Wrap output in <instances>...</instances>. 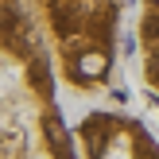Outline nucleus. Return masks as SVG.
<instances>
[{"mask_svg":"<svg viewBox=\"0 0 159 159\" xmlns=\"http://www.w3.org/2000/svg\"><path fill=\"white\" fill-rule=\"evenodd\" d=\"M105 70H109V54L105 51H85L78 58V78H85V82H97Z\"/></svg>","mask_w":159,"mask_h":159,"instance_id":"f257e3e1","label":"nucleus"},{"mask_svg":"<svg viewBox=\"0 0 159 159\" xmlns=\"http://www.w3.org/2000/svg\"><path fill=\"white\" fill-rule=\"evenodd\" d=\"M43 124H47V132H51V140H54V148H58V152H66V128H62V120H58V116L51 113V116H47Z\"/></svg>","mask_w":159,"mask_h":159,"instance_id":"f03ea898","label":"nucleus"},{"mask_svg":"<svg viewBox=\"0 0 159 159\" xmlns=\"http://www.w3.org/2000/svg\"><path fill=\"white\" fill-rule=\"evenodd\" d=\"M140 35H144V39H148V43H152V39L159 35V20H148V23H144V27H140Z\"/></svg>","mask_w":159,"mask_h":159,"instance_id":"7ed1b4c3","label":"nucleus"},{"mask_svg":"<svg viewBox=\"0 0 159 159\" xmlns=\"http://www.w3.org/2000/svg\"><path fill=\"white\" fill-rule=\"evenodd\" d=\"M152 4H155V8H159V0H152Z\"/></svg>","mask_w":159,"mask_h":159,"instance_id":"20e7f679","label":"nucleus"}]
</instances>
